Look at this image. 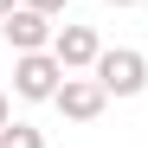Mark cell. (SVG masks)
Masks as SVG:
<instances>
[{
  "label": "cell",
  "mask_w": 148,
  "mask_h": 148,
  "mask_svg": "<svg viewBox=\"0 0 148 148\" xmlns=\"http://www.w3.org/2000/svg\"><path fill=\"white\" fill-rule=\"evenodd\" d=\"M52 58H58L64 71H90L97 58H103V39H97V26H58Z\"/></svg>",
  "instance_id": "obj_5"
},
{
  "label": "cell",
  "mask_w": 148,
  "mask_h": 148,
  "mask_svg": "<svg viewBox=\"0 0 148 148\" xmlns=\"http://www.w3.org/2000/svg\"><path fill=\"white\" fill-rule=\"evenodd\" d=\"M0 148H45V129H32V122H7V129H0Z\"/></svg>",
  "instance_id": "obj_6"
},
{
  "label": "cell",
  "mask_w": 148,
  "mask_h": 148,
  "mask_svg": "<svg viewBox=\"0 0 148 148\" xmlns=\"http://www.w3.org/2000/svg\"><path fill=\"white\" fill-rule=\"evenodd\" d=\"M7 122H13V103H7V90H0V129H7Z\"/></svg>",
  "instance_id": "obj_8"
},
{
  "label": "cell",
  "mask_w": 148,
  "mask_h": 148,
  "mask_svg": "<svg viewBox=\"0 0 148 148\" xmlns=\"http://www.w3.org/2000/svg\"><path fill=\"white\" fill-rule=\"evenodd\" d=\"M26 7H39V13H52V19H58V13L71 7V0H26Z\"/></svg>",
  "instance_id": "obj_7"
},
{
  "label": "cell",
  "mask_w": 148,
  "mask_h": 148,
  "mask_svg": "<svg viewBox=\"0 0 148 148\" xmlns=\"http://www.w3.org/2000/svg\"><path fill=\"white\" fill-rule=\"evenodd\" d=\"M52 110H58L64 122H97V116L110 110V90L97 84L90 71H71V77L58 84V97H52Z\"/></svg>",
  "instance_id": "obj_3"
},
{
  "label": "cell",
  "mask_w": 148,
  "mask_h": 148,
  "mask_svg": "<svg viewBox=\"0 0 148 148\" xmlns=\"http://www.w3.org/2000/svg\"><path fill=\"white\" fill-rule=\"evenodd\" d=\"M0 39L13 45V52H52V39H58V26H52V13H39V7H19L0 19Z\"/></svg>",
  "instance_id": "obj_4"
},
{
  "label": "cell",
  "mask_w": 148,
  "mask_h": 148,
  "mask_svg": "<svg viewBox=\"0 0 148 148\" xmlns=\"http://www.w3.org/2000/svg\"><path fill=\"white\" fill-rule=\"evenodd\" d=\"M110 7H142V0H110Z\"/></svg>",
  "instance_id": "obj_10"
},
{
  "label": "cell",
  "mask_w": 148,
  "mask_h": 148,
  "mask_svg": "<svg viewBox=\"0 0 148 148\" xmlns=\"http://www.w3.org/2000/svg\"><path fill=\"white\" fill-rule=\"evenodd\" d=\"M13 7H19V0H0V19H7V13H13Z\"/></svg>",
  "instance_id": "obj_9"
},
{
  "label": "cell",
  "mask_w": 148,
  "mask_h": 148,
  "mask_svg": "<svg viewBox=\"0 0 148 148\" xmlns=\"http://www.w3.org/2000/svg\"><path fill=\"white\" fill-rule=\"evenodd\" d=\"M64 77H71V71L52 52H13V97H19V103H52Z\"/></svg>",
  "instance_id": "obj_1"
},
{
  "label": "cell",
  "mask_w": 148,
  "mask_h": 148,
  "mask_svg": "<svg viewBox=\"0 0 148 148\" xmlns=\"http://www.w3.org/2000/svg\"><path fill=\"white\" fill-rule=\"evenodd\" d=\"M90 77L110 97H142L148 90V58L135 52V45H103V58L90 64Z\"/></svg>",
  "instance_id": "obj_2"
}]
</instances>
